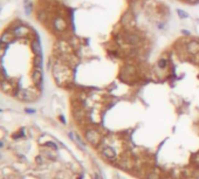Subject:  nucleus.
I'll return each mask as SVG.
<instances>
[{
	"mask_svg": "<svg viewBox=\"0 0 199 179\" xmlns=\"http://www.w3.org/2000/svg\"><path fill=\"white\" fill-rule=\"evenodd\" d=\"M14 97L18 100L22 101V102H33L38 98L37 91H33L31 89H21V88H16L14 90Z\"/></svg>",
	"mask_w": 199,
	"mask_h": 179,
	"instance_id": "3",
	"label": "nucleus"
},
{
	"mask_svg": "<svg viewBox=\"0 0 199 179\" xmlns=\"http://www.w3.org/2000/svg\"><path fill=\"white\" fill-rule=\"evenodd\" d=\"M100 153L108 160H111V162H116L117 158H118V153H117V150L115 147L109 146V145H104V144H101L100 145Z\"/></svg>",
	"mask_w": 199,
	"mask_h": 179,
	"instance_id": "7",
	"label": "nucleus"
},
{
	"mask_svg": "<svg viewBox=\"0 0 199 179\" xmlns=\"http://www.w3.org/2000/svg\"><path fill=\"white\" fill-rule=\"evenodd\" d=\"M168 64H169V62H168V60H166L165 58H161L157 61V67L159 69H166Z\"/></svg>",
	"mask_w": 199,
	"mask_h": 179,
	"instance_id": "18",
	"label": "nucleus"
},
{
	"mask_svg": "<svg viewBox=\"0 0 199 179\" xmlns=\"http://www.w3.org/2000/svg\"><path fill=\"white\" fill-rule=\"evenodd\" d=\"M162 178L163 177L162 173H161V170L156 168L155 166L149 168L147 174H145V177H144V179H162Z\"/></svg>",
	"mask_w": 199,
	"mask_h": 179,
	"instance_id": "12",
	"label": "nucleus"
},
{
	"mask_svg": "<svg viewBox=\"0 0 199 179\" xmlns=\"http://www.w3.org/2000/svg\"><path fill=\"white\" fill-rule=\"evenodd\" d=\"M157 27L159 28V29H163V28L165 27V24H164V22H159V24L157 25Z\"/></svg>",
	"mask_w": 199,
	"mask_h": 179,
	"instance_id": "26",
	"label": "nucleus"
},
{
	"mask_svg": "<svg viewBox=\"0 0 199 179\" xmlns=\"http://www.w3.org/2000/svg\"><path fill=\"white\" fill-rule=\"evenodd\" d=\"M186 52L189 53L190 55H198L199 54V41L198 40H191L186 43L185 46Z\"/></svg>",
	"mask_w": 199,
	"mask_h": 179,
	"instance_id": "11",
	"label": "nucleus"
},
{
	"mask_svg": "<svg viewBox=\"0 0 199 179\" xmlns=\"http://www.w3.org/2000/svg\"><path fill=\"white\" fill-rule=\"evenodd\" d=\"M45 146L48 147V149H52V150H58V145L53 142H47L45 144Z\"/></svg>",
	"mask_w": 199,
	"mask_h": 179,
	"instance_id": "23",
	"label": "nucleus"
},
{
	"mask_svg": "<svg viewBox=\"0 0 199 179\" xmlns=\"http://www.w3.org/2000/svg\"><path fill=\"white\" fill-rule=\"evenodd\" d=\"M135 74H136V68L131 64H126L121 72V80L128 81V79H131L132 76H135Z\"/></svg>",
	"mask_w": 199,
	"mask_h": 179,
	"instance_id": "10",
	"label": "nucleus"
},
{
	"mask_svg": "<svg viewBox=\"0 0 199 179\" xmlns=\"http://www.w3.org/2000/svg\"><path fill=\"white\" fill-rule=\"evenodd\" d=\"M188 2H189L190 5H197V4H199V0H186Z\"/></svg>",
	"mask_w": 199,
	"mask_h": 179,
	"instance_id": "24",
	"label": "nucleus"
},
{
	"mask_svg": "<svg viewBox=\"0 0 199 179\" xmlns=\"http://www.w3.org/2000/svg\"><path fill=\"white\" fill-rule=\"evenodd\" d=\"M14 39H15V37H14V35L12 34V32L5 31V32H2V34H1V37H0V43L10 45L11 42L13 41Z\"/></svg>",
	"mask_w": 199,
	"mask_h": 179,
	"instance_id": "13",
	"label": "nucleus"
},
{
	"mask_svg": "<svg viewBox=\"0 0 199 179\" xmlns=\"http://www.w3.org/2000/svg\"><path fill=\"white\" fill-rule=\"evenodd\" d=\"M11 32L15 39H25V37H29L32 31H29V28L26 25H24L21 20H19V22H16L15 25L11 28Z\"/></svg>",
	"mask_w": 199,
	"mask_h": 179,
	"instance_id": "5",
	"label": "nucleus"
},
{
	"mask_svg": "<svg viewBox=\"0 0 199 179\" xmlns=\"http://www.w3.org/2000/svg\"><path fill=\"white\" fill-rule=\"evenodd\" d=\"M51 26H52L53 31H55L56 33H64L68 24H67V20L61 15H55L51 20Z\"/></svg>",
	"mask_w": 199,
	"mask_h": 179,
	"instance_id": "6",
	"label": "nucleus"
},
{
	"mask_svg": "<svg viewBox=\"0 0 199 179\" xmlns=\"http://www.w3.org/2000/svg\"><path fill=\"white\" fill-rule=\"evenodd\" d=\"M60 120L62 121V123H64V118H63V116H60Z\"/></svg>",
	"mask_w": 199,
	"mask_h": 179,
	"instance_id": "29",
	"label": "nucleus"
},
{
	"mask_svg": "<svg viewBox=\"0 0 199 179\" xmlns=\"http://www.w3.org/2000/svg\"><path fill=\"white\" fill-rule=\"evenodd\" d=\"M31 48H32V52L35 54V56L42 55V47H41V43H40V40H33V41L31 42Z\"/></svg>",
	"mask_w": 199,
	"mask_h": 179,
	"instance_id": "14",
	"label": "nucleus"
},
{
	"mask_svg": "<svg viewBox=\"0 0 199 179\" xmlns=\"http://www.w3.org/2000/svg\"><path fill=\"white\" fill-rule=\"evenodd\" d=\"M182 34H183V35H186V37H189L190 32L188 31V29H182Z\"/></svg>",
	"mask_w": 199,
	"mask_h": 179,
	"instance_id": "25",
	"label": "nucleus"
},
{
	"mask_svg": "<svg viewBox=\"0 0 199 179\" xmlns=\"http://www.w3.org/2000/svg\"><path fill=\"white\" fill-rule=\"evenodd\" d=\"M33 66H34V68L42 69V55L34 58V60H33Z\"/></svg>",
	"mask_w": 199,
	"mask_h": 179,
	"instance_id": "19",
	"label": "nucleus"
},
{
	"mask_svg": "<svg viewBox=\"0 0 199 179\" xmlns=\"http://www.w3.org/2000/svg\"><path fill=\"white\" fill-rule=\"evenodd\" d=\"M93 179H100L99 174H97V173H95V174H94V177H93Z\"/></svg>",
	"mask_w": 199,
	"mask_h": 179,
	"instance_id": "28",
	"label": "nucleus"
},
{
	"mask_svg": "<svg viewBox=\"0 0 199 179\" xmlns=\"http://www.w3.org/2000/svg\"><path fill=\"white\" fill-rule=\"evenodd\" d=\"M26 112H28V114H34V112H35V110H34V109H28V108H27Z\"/></svg>",
	"mask_w": 199,
	"mask_h": 179,
	"instance_id": "27",
	"label": "nucleus"
},
{
	"mask_svg": "<svg viewBox=\"0 0 199 179\" xmlns=\"http://www.w3.org/2000/svg\"><path fill=\"white\" fill-rule=\"evenodd\" d=\"M132 21H134V15H132V13H131L130 11L124 12V14H123L122 18H121V24H122L123 26H129Z\"/></svg>",
	"mask_w": 199,
	"mask_h": 179,
	"instance_id": "15",
	"label": "nucleus"
},
{
	"mask_svg": "<svg viewBox=\"0 0 199 179\" xmlns=\"http://www.w3.org/2000/svg\"><path fill=\"white\" fill-rule=\"evenodd\" d=\"M117 164V166L123 170H130V168L136 166V160L132 158L129 152H123L120 157L117 158V160L115 162Z\"/></svg>",
	"mask_w": 199,
	"mask_h": 179,
	"instance_id": "4",
	"label": "nucleus"
},
{
	"mask_svg": "<svg viewBox=\"0 0 199 179\" xmlns=\"http://www.w3.org/2000/svg\"><path fill=\"white\" fill-rule=\"evenodd\" d=\"M177 14H178V16L180 19H188V18H189V14H188L184 10H180V8L177 10Z\"/></svg>",
	"mask_w": 199,
	"mask_h": 179,
	"instance_id": "22",
	"label": "nucleus"
},
{
	"mask_svg": "<svg viewBox=\"0 0 199 179\" xmlns=\"http://www.w3.org/2000/svg\"><path fill=\"white\" fill-rule=\"evenodd\" d=\"M191 164H192V166H194V168H199V152L192 155V157H191Z\"/></svg>",
	"mask_w": 199,
	"mask_h": 179,
	"instance_id": "20",
	"label": "nucleus"
},
{
	"mask_svg": "<svg viewBox=\"0 0 199 179\" xmlns=\"http://www.w3.org/2000/svg\"><path fill=\"white\" fill-rule=\"evenodd\" d=\"M53 76L59 85H63L70 82L72 80V70L66 63L58 61L53 66Z\"/></svg>",
	"mask_w": 199,
	"mask_h": 179,
	"instance_id": "1",
	"label": "nucleus"
},
{
	"mask_svg": "<svg viewBox=\"0 0 199 179\" xmlns=\"http://www.w3.org/2000/svg\"><path fill=\"white\" fill-rule=\"evenodd\" d=\"M24 7H25V13H26L27 15H28V14H31L32 11H33V2H31V1L25 2Z\"/></svg>",
	"mask_w": 199,
	"mask_h": 179,
	"instance_id": "21",
	"label": "nucleus"
},
{
	"mask_svg": "<svg viewBox=\"0 0 199 179\" xmlns=\"http://www.w3.org/2000/svg\"><path fill=\"white\" fill-rule=\"evenodd\" d=\"M123 39H124V42L128 43V45H130V46H137V45H139L142 42L141 37L138 34H136V33H134V32H126V33H124Z\"/></svg>",
	"mask_w": 199,
	"mask_h": 179,
	"instance_id": "8",
	"label": "nucleus"
},
{
	"mask_svg": "<svg viewBox=\"0 0 199 179\" xmlns=\"http://www.w3.org/2000/svg\"><path fill=\"white\" fill-rule=\"evenodd\" d=\"M1 89H2V91L6 93V94H10V93L13 91V89L15 90L16 88L12 83H10V81H7L6 79H2V81H1ZM13 93H14V91H13Z\"/></svg>",
	"mask_w": 199,
	"mask_h": 179,
	"instance_id": "16",
	"label": "nucleus"
},
{
	"mask_svg": "<svg viewBox=\"0 0 199 179\" xmlns=\"http://www.w3.org/2000/svg\"><path fill=\"white\" fill-rule=\"evenodd\" d=\"M37 19L40 22H46L48 20V11L45 8H40L37 11Z\"/></svg>",
	"mask_w": 199,
	"mask_h": 179,
	"instance_id": "17",
	"label": "nucleus"
},
{
	"mask_svg": "<svg viewBox=\"0 0 199 179\" xmlns=\"http://www.w3.org/2000/svg\"><path fill=\"white\" fill-rule=\"evenodd\" d=\"M84 137H86V139L88 141L89 144L96 147L100 146L102 144V141H103L101 132L97 129H95V128H87L84 130Z\"/></svg>",
	"mask_w": 199,
	"mask_h": 179,
	"instance_id": "2",
	"label": "nucleus"
},
{
	"mask_svg": "<svg viewBox=\"0 0 199 179\" xmlns=\"http://www.w3.org/2000/svg\"><path fill=\"white\" fill-rule=\"evenodd\" d=\"M31 79L33 81V83L35 84L37 89H41L42 88V69L41 68H34L31 74Z\"/></svg>",
	"mask_w": 199,
	"mask_h": 179,
	"instance_id": "9",
	"label": "nucleus"
}]
</instances>
